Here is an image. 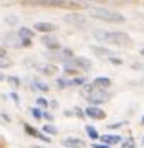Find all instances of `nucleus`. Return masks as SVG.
Returning <instances> with one entry per match:
<instances>
[{"label":"nucleus","instance_id":"1a4fd4ad","mask_svg":"<svg viewBox=\"0 0 144 148\" xmlns=\"http://www.w3.org/2000/svg\"><path fill=\"white\" fill-rule=\"evenodd\" d=\"M41 41H42V44H44L48 49H51V51L61 49V44H60V42H58V39H57L54 35H51V34L44 35V36L41 38Z\"/></svg>","mask_w":144,"mask_h":148},{"label":"nucleus","instance_id":"5701e85b","mask_svg":"<svg viewBox=\"0 0 144 148\" xmlns=\"http://www.w3.org/2000/svg\"><path fill=\"white\" fill-rule=\"evenodd\" d=\"M57 84H58L60 89H64V87L71 86V80H68V79H65V77H60V79H57Z\"/></svg>","mask_w":144,"mask_h":148},{"label":"nucleus","instance_id":"aec40b11","mask_svg":"<svg viewBox=\"0 0 144 148\" xmlns=\"http://www.w3.org/2000/svg\"><path fill=\"white\" fill-rule=\"evenodd\" d=\"M42 132H45L48 135H57L58 134V129H57V126H54L51 123H47V125L42 126Z\"/></svg>","mask_w":144,"mask_h":148},{"label":"nucleus","instance_id":"473e14b6","mask_svg":"<svg viewBox=\"0 0 144 148\" xmlns=\"http://www.w3.org/2000/svg\"><path fill=\"white\" fill-rule=\"evenodd\" d=\"M92 148H111L106 144H92Z\"/></svg>","mask_w":144,"mask_h":148},{"label":"nucleus","instance_id":"ddd939ff","mask_svg":"<svg viewBox=\"0 0 144 148\" xmlns=\"http://www.w3.org/2000/svg\"><path fill=\"white\" fill-rule=\"evenodd\" d=\"M89 49L98 57H108V58L112 57V51L106 47H102V45H90Z\"/></svg>","mask_w":144,"mask_h":148},{"label":"nucleus","instance_id":"c9c22d12","mask_svg":"<svg viewBox=\"0 0 144 148\" xmlns=\"http://www.w3.org/2000/svg\"><path fill=\"white\" fill-rule=\"evenodd\" d=\"M5 79H6V76H5V74H3L2 71H0V82H3Z\"/></svg>","mask_w":144,"mask_h":148},{"label":"nucleus","instance_id":"f8f14e48","mask_svg":"<svg viewBox=\"0 0 144 148\" xmlns=\"http://www.w3.org/2000/svg\"><path fill=\"white\" fill-rule=\"evenodd\" d=\"M23 129H25V132L29 135V136H34V138H38V139H41V141H44V142H50V138L47 136V135H44V134H41L37 128H34V126H31L29 123H23Z\"/></svg>","mask_w":144,"mask_h":148},{"label":"nucleus","instance_id":"f3484780","mask_svg":"<svg viewBox=\"0 0 144 148\" xmlns=\"http://www.w3.org/2000/svg\"><path fill=\"white\" fill-rule=\"evenodd\" d=\"M18 35L22 38V39H32L35 36V31L31 29V28H26V26H22L18 29Z\"/></svg>","mask_w":144,"mask_h":148},{"label":"nucleus","instance_id":"423d86ee","mask_svg":"<svg viewBox=\"0 0 144 148\" xmlns=\"http://www.w3.org/2000/svg\"><path fill=\"white\" fill-rule=\"evenodd\" d=\"M85 115L89 116L90 119H96V121H102V119L106 118L105 110L102 108H99V106H88L85 109Z\"/></svg>","mask_w":144,"mask_h":148},{"label":"nucleus","instance_id":"c756f323","mask_svg":"<svg viewBox=\"0 0 144 148\" xmlns=\"http://www.w3.org/2000/svg\"><path fill=\"white\" fill-rule=\"evenodd\" d=\"M122 147H124V148H134V147H135V142H134V139H130V141L124 142Z\"/></svg>","mask_w":144,"mask_h":148},{"label":"nucleus","instance_id":"20e7f679","mask_svg":"<svg viewBox=\"0 0 144 148\" xmlns=\"http://www.w3.org/2000/svg\"><path fill=\"white\" fill-rule=\"evenodd\" d=\"M63 21H64L65 23H68V25H73V26H83V25L88 22L86 16L82 15V13H79V12L67 13V15L63 18Z\"/></svg>","mask_w":144,"mask_h":148},{"label":"nucleus","instance_id":"f03ea898","mask_svg":"<svg viewBox=\"0 0 144 148\" xmlns=\"http://www.w3.org/2000/svg\"><path fill=\"white\" fill-rule=\"evenodd\" d=\"M89 15H90V18L106 22V23H122V22H125L124 15H121L119 12L106 9V8H98V6L89 8Z\"/></svg>","mask_w":144,"mask_h":148},{"label":"nucleus","instance_id":"c85d7f7f","mask_svg":"<svg viewBox=\"0 0 144 148\" xmlns=\"http://www.w3.org/2000/svg\"><path fill=\"white\" fill-rule=\"evenodd\" d=\"M108 60H109V62L114 64V65H121V64H122V60H121V58H116V57H111V58H108Z\"/></svg>","mask_w":144,"mask_h":148},{"label":"nucleus","instance_id":"bb28decb","mask_svg":"<svg viewBox=\"0 0 144 148\" xmlns=\"http://www.w3.org/2000/svg\"><path fill=\"white\" fill-rule=\"evenodd\" d=\"M85 83V79L83 77H74L71 79V86H83Z\"/></svg>","mask_w":144,"mask_h":148},{"label":"nucleus","instance_id":"9b49d317","mask_svg":"<svg viewBox=\"0 0 144 148\" xmlns=\"http://www.w3.org/2000/svg\"><path fill=\"white\" fill-rule=\"evenodd\" d=\"M34 29L38 31V32H42V34H51L54 31H57V25L55 23H51V22H37L34 23Z\"/></svg>","mask_w":144,"mask_h":148},{"label":"nucleus","instance_id":"a878e982","mask_svg":"<svg viewBox=\"0 0 144 148\" xmlns=\"http://www.w3.org/2000/svg\"><path fill=\"white\" fill-rule=\"evenodd\" d=\"M37 105H38V108H42V109H47L50 103L47 102V99H45V97H38V99H37Z\"/></svg>","mask_w":144,"mask_h":148},{"label":"nucleus","instance_id":"2f4dec72","mask_svg":"<svg viewBox=\"0 0 144 148\" xmlns=\"http://www.w3.org/2000/svg\"><path fill=\"white\" fill-rule=\"evenodd\" d=\"M44 118L47 119V121H54V115L52 113H50V112H47V110H44Z\"/></svg>","mask_w":144,"mask_h":148},{"label":"nucleus","instance_id":"0eeeda50","mask_svg":"<svg viewBox=\"0 0 144 148\" xmlns=\"http://www.w3.org/2000/svg\"><path fill=\"white\" fill-rule=\"evenodd\" d=\"M5 45L10 48H21L22 47V38L18 35V32H9L5 36Z\"/></svg>","mask_w":144,"mask_h":148},{"label":"nucleus","instance_id":"f704fd0d","mask_svg":"<svg viewBox=\"0 0 144 148\" xmlns=\"http://www.w3.org/2000/svg\"><path fill=\"white\" fill-rule=\"evenodd\" d=\"M2 118H3L6 122H10V118H9V115H6V113H2Z\"/></svg>","mask_w":144,"mask_h":148},{"label":"nucleus","instance_id":"4be33fe9","mask_svg":"<svg viewBox=\"0 0 144 148\" xmlns=\"http://www.w3.org/2000/svg\"><path fill=\"white\" fill-rule=\"evenodd\" d=\"M29 110H31V115H32L37 121H39V119L44 118V112L41 110V108H31Z\"/></svg>","mask_w":144,"mask_h":148},{"label":"nucleus","instance_id":"2eb2a0df","mask_svg":"<svg viewBox=\"0 0 144 148\" xmlns=\"http://www.w3.org/2000/svg\"><path fill=\"white\" fill-rule=\"evenodd\" d=\"M102 139V144H106V145H115L118 142H121V136L119 135H114V134H105L101 136Z\"/></svg>","mask_w":144,"mask_h":148},{"label":"nucleus","instance_id":"39448f33","mask_svg":"<svg viewBox=\"0 0 144 148\" xmlns=\"http://www.w3.org/2000/svg\"><path fill=\"white\" fill-rule=\"evenodd\" d=\"M22 5H35V6H50V8H67V2L64 0H31L22 2Z\"/></svg>","mask_w":144,"mask_h":148},{"label":"nucleus","instance_id":"412c9836","mask_svg":"<svg viewBox=\"0 0 144 148\" xmlns=\"http://www.w3.org/2000/svg\"><path fill=\"white\" fill-rule=\"evenodd\" d=\"M9 65H10V60L3 51H0V68H8Z\"/></svg>","mask_w":144,"mask_h":148},{"label":"nucleus","instance_id":"6ab92c4d","mask_svg":"<svg viewBox=\"0 0 144 148\" xmlns=\"http://www.w3.org/2000/svg\"><path fill=\"white\" fill-rule=\"evenodd\" d=\"M6 80H8V83L10 84V87H13V89H18V87L21 86V79L16 77V76H8Z\"/></svg>","mask_w":144,"mask_h":148},{"label":"nucleus","instance_id":"b1692460","mask_svg":"<svg viewBox=\"0 0 144 148\" xmlns=\"http://www.w3.org/2000/svg\"><path fill=\"white\" fill-rule=\"evenodd\" d=\"M34 87H37L39 92H48V90H50L48 84H47V83H44V82H39V80H37V82L34 83Z\"/></svg>","mask_w":144,"mask_h":148},{"label":"nucleus","instance_id":"4c0bfd02","mask_svg":"<svg viewBox=\"0 0 144 148\" xmlns=\"http://www.w3.org/2000/svg\"><path fill=\"white\" fill-rule=\"evenodd\" d=\"M141 123L144 125V115H143V118H141Z\"/></svg>","mask_w":144,"mask_h":148},{"label":"nucleus","instance_id":"393cba45","mask_svg":"<svg viewBox=\"0 0 144 148\" xmlns=\"http://www.w3.org/2000/svg\"><path fill=\"white\" fill-rule=\"evenodd\" d=\"M5 22H6L8 25H10V26H15V25H18L19 19H18L16 16H8V18H5Z\"/></svg>","mask_w":144,"mask_h":148},{"label":"nucleus","instance_id":"a211bd4d","mask_svg":"<svg viewBox=\"0 0 144 148\" xmlns=\"http://www.w3.org/2000/svg\"><path fill=\"white\" fill-rule=\"evenodd\" d=\"M85 129H86V134L89 135V138H92V139H98V138H101V135H99L98 129H96V128H93L92 125H86V126H85Z\"/></svg>","mask_w":144,"mask_h":148},{"label":"nucleus","instance_id":"58836bf2","mask_svg":"<svg viewBox=\"0 0 144 148\" xmlns=\"http://www.w3.org/2000/svg\"><path fill=\"white\" fill-rule=\"evenodd\" d=\"M34 148H44V147H34Z\"/></svg>","mask_w":144,"mask_h":148},{"label":"nucleus","instance_id":"4468645a","mask_svg":"<svg viewBox=\"0 0 144 148\" xmlns=\"http://www.w3.org/2000/svg\"><path fill=\"white\" fill-rule=\"evenodd\" d=\"M92 84L95 86V89L106 90V89L111 86V79H109V77H105V76H101V77H96Z\"/></svg>","mask_w":144,"mask_h":148},{"label":"nucleus","instance_id":"e433bc0d","mask_svg":"<svg viewBox=\"0 0 144 148\" xmlns=\"http://www.w3.org/2000/svg\"><path fill=\"white\" fill-rule=\"evenodd\" d=\"M140 54H141V55H144V48H143V49L140 51Z\"/></svg>","mask_w":144,"mask_h":148},{"label":"nucleus","instance_id":"6e6552de","mask_svg":"<svg viewBox=\"0 0 144 148\" xmlns=\"http://www.w3.org/2000/svg\"><path fill=\"white\" fill-rule=\"evenodd\" d=\"M71 64H73L77 70H83V71H89L92 68V61L86 57H74L71 60Z\"/></svg>","mask_w":144,"mask_h":148},{"label":"nucleus","instance_id":"cd10ccee","mask_svg":"<svg viewBox=\"0 0 144 148\" xmlns=\"http://www.w3.org/2000/svg\"><path fill=\"white\" fill-rule=\"evenodd\" d=\"M125 125V122H116V123H109V125H106V128H109V129H118V128H121V126H124Z\"/></svg>","mask_w":144,"mask_h":148},{"label":"nucleus","instance_id":"9d476101","mask_svg":"<svg viewBox=\"0 0 144 148\" xmlns=\"http://www.w3.org/2000/svg\"><path fill=\"white\" fill-rule=\"evenodd\" d=\"M61 145L64 148H83L86 144L83 139L80 138H74V136H68V138H64L61 141Z\"/></svg>","mask_w":144,"mask_h":148},{"label":"nucleus","instance_id":"f257e3e1","mask_svg":"<svg viewBox=\"0 0 144 148\" xmlns=\"http://www.w3.org/2000/svg\"><path fill=\"white\" fill-rule=\"evenodd\" d=\"M95 38L99 39L103 44H111L116 47H128L131 45V38L128 34L121 32V31H103V32H95Z\"/></svg>","mask_w":144,"mask_h":148},{"label":"nucleus","instance_id":"7c9ffc66","mask_svg":"<svg viewBox=\"0 0 144 148\" xmlns=\"http://www.w3.org/2000/svg\"><path fill=\"white\" fill-rule=\"evenodd\" d=\"M10 97H12V100H13L16 105H19V96H18L16 92H10Z\"/></svg>","mask_w":144,"mask_h":148},{"label":"nucleus","instance_id":"7ed1b4c3","mask_svg":"<svg viewBox=\"0 0 144 148\" xmlns=\"http://www.w3.org/2000/svg\"><path fill=\"white\" fill-rule=\"evenodd\" d=\"M108 99H109V95L106 93V90H101V89H93L88 96V100L92 103V106H98L101 103H105Z\"/></svg>","mask_w":144,"mask_h":148},{"label":"nucleus","instance_id":"dca6fc26","mask_svg":"<svg viewBox=\"0 0 144 148\" xmlns=\"http://www.w3.org/2000/svg\"><path fill=\"white\" fill-rule=\"evenodd\" d=\"M38 70L45 76H54V74L58 73V67L54 64H44L42 67H38Z\"/></svg>","mask_w":144,"mask_h":148},{"label":"nucleus","instance_id":"72a5a7b5","mask_svg":"<svg viewBox=\"0 0 144 148\" xmlns=\"http://www.w3.org/2000/svg\"><path fill=\"white\" fill-rule=\"evenodd\" d=\"M74 113H76L77 116H80V118H82V116L85 115V110H82V109H79V108H76V109H74Z\"/></svg>","mask_w":144,"mask_h":148},{"label":"nucleus","instance_id":"ea45409f","mask_svg":"<svg viewBox=\"0 0 144 148\" xmlns=\"http://www.w3.org/2000/svg\"><path fill=\"white\" fill-rule=\"evenodd\" d=\"M143 145H144V138H143Z\"/></svg>","mask_w":144,"mask_h":148}]
</instances>
